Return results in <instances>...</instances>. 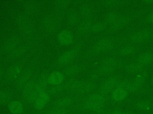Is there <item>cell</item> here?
<instances>
[{
	"mask_svg": "<svg viewBox=\"0 0 153 114\" xmlns=\"http://www.w3.org/2000/svg\"><path fill=\"white\" fill-rule=\"evenodd\" d=\"M105 99V95L100 93H93L85 99L84 104L87 109L100 112L103 109Z\"/></svg>",
	"mask_w": 153,
	"mask_h": 114,
	"instance_id": "obj_1",
	"label": "cell"
},
{
	"mask_svg": "<svg viewBox=\"0 0 153 114\" xmlns=\"http://www.w3.org/2000/svg\"><path fill=\"white\" fill-rule=\"evenodd\" d=\"M36 83L33 80H30L24 86L23 93L27 99L30 102H33L36 100L38 95L36 91Z\"/></svg>",
	"mask_w": 153,
	"mask_h": 114,
	"instance_id": "obj_2",
	"label": "cell"
},
{
	"mask_svg": "<svg viewBox=\"0 0 153 114\" xmlns=\"http://www.w3.org/2000/svg\"><path fill=\"white\" fill-rule=\"evenodd\" d=\"M57 18L52 14L45 15L42 20V25L44 29L48 31H53L56 29L58 26Z\"/></svg>",
	"mask_w": 153,
	"mask_h": 114,
	"instance_id": "obj_3",
	"label": "cell"
},
{
	"mask_svg": "<svg viewBox=\"0 0 153 114\" xmlns=\"http://www.w3.org/2000/svg\"><path fill=\"white\" fill-rule=\"evenodd\" d=\"M118 80H118L117 78L113 77L107 78L101 86L100 93L103 95H106L110 91L115 89L117 87Z\"/></svg>",
	"mask_w": 153,
	"mask_h": 114,
	"instance_id": "obj_4",
	"label": "cell"
},
{
	"mask_svg": "<svg viewBox=\"0 0 153 114\" xmlns=\"http://www.w3.org/2000/svg\"><path fill=\"white\" fill-rule=\"evenodd\" d=\"M128 92L119 88H115L111 93L112 99L116 102H120L124 100L128 96Z\"/></svg>",
	"mask_w": 153,
	"mask_h": 114,
	"instance_id": "obj_5",
	"label": "cell"
},
{
	"mask_svg": "<svg viewBox=\"0 0 153 114\" xmlns=\"http://www.w3.org/2000/svg\"><path fill=\"white\" fill-rule=\"evenodd\" d=\"M49 97V93L46 91L39 94L34 102L35 107L37 109L43 108L48 103Z\"/></svg>",
	"mask_w": 153,
	"mask_h": 114,
	"instance_id": "obj_6",
	"label": "cell"
},
{
	"mask_svg": "<svg viewBox=\"0 0 153 114\" xmlns=\"http://www.w3.org/2000/svg\"><path fill=\"white\" fill-rule=\"evenodd\" d=\"M115 66H116V61L114 59H106L103 62L100 69V72L102 74L111 73L114 71Z\"/></svg>",
	"mask_w": 153,
	"mask_h": 114,
	"instance_id": "obj_7",
	"label": "cell"
},
{
	"mask_svg": "<svg viewBox=\"0 0 153 114\" xmlns=\"http://www.w3.org/2000/svg\"><path fill=\"white\" fill-rule=\"evenodd\" d=\"M8 107L10 112L14 114H20L24 109L23 103L17 100L10 101L8 103Z\"/></svg>",
	"mask_w": 153,
	"mask_h": 114,
	"instance_id": "obj_8",
	"label": "cell"
},
{
	"mask_svg": "<svg viewBox=\"0 0 153 114\" xmlns=\"http://www.w3.org/2000/svg\"><path fill=\"white\" fill-rule=\"evenodd\" d=\"M72 34L68 30H63L58 34V40L62 44H69L72 42Z\"/></svg>",
	"mask_w": 153,
	"mask_h": 114,
	"instance_id": "obj_9",
	"label": "cell"
},
{
	"mask_svg": "<svg viewBox=\"0 0 153 114\" xmlns=\"http://www.w3.org/2000/svg\"><path fill=\"white\" fill-rule=\"evenodd\" d=\"M112 46V42L111 40L108 39H102L99 41L97 44L94 46V49L95 51L100 52L108 50Z\"/></svg>",
	"mask_w": 153,
	"mask_h": 114,
	"instance_id": "obj_10",
	"label": "cell"
},
{
	"mask_svg": "<svg viewBox=\"0 0 153 114\" xmlns=\"http://www.w3.org/2000/svg\"><path fill=\"white\" fill-rule=\"evenodd\" d=\"M64 78L63 74L59 71H55L50 73L48 75V80L49 83L52 84H60Z\"/></svg>",
	"mask_w": 153,
	"mask_h": 114,
	"instance_id": "obj_11",
	"label": "cell"
},
{
	"mask_svg": "<svg viewBox=\"0 0 153 114\" xmlns=\"http://www.w3.org/2000/svg\"><path fill=\"white\" fill-rule=\"evenodd\" d=\"M15 21L17 24L21 26V27L29 24V16L27 12H21L18 13L15 17Z\"/></svg>",
	"mask_w": 153,
	"mask_h": 114,
	"instance_id": "obj_12",
	"label": "cell"
},
{
	"mask_svg": "<svg viewBox=\"0 0 153 114\" xmlns=\"http://www.w3.org/2000/svg\"><path fill=\"white\" fill-rule=\"evenodd\" d=\"M77 53V50L75 49L69 50L63 53H62L58 58V62L60 63H65L69 61H70L72 58H73Z\"/></svg>",
	"mask_w": 153,
	"mask_h": 114,
	"instance_id": "obj_13",
	"label": "cell"
},
{
	"mask_svg": "<svg viewBox=\"0 0 153 114\" xmlns=\"http://www.w3.org/2000/svg\"><path fill=\"white\" fill-rule=\"evenodd\" d=\"M149 37V33L146 31H142L134 34L131 37V40L134 43H140L146 40Z\"/></svg>",
	"mask_w": 153,
	"mask_h": 114,
	"instance_id": "obj_14",
	"label": "cell"
},
{
	"mask_svg": "<svg viewBox=\"0 0 153 114\" xmlns=\"http://www.w3.org/2000/svg\"><path fill=\"white\" fill-rule=\"evenodd\" d=\"M72 102V99L69 96H64L59 98L55 102V106L63 107L65 108L66 107L69 106Z\"/></svg>",
	"mask_w": 153,
	"mask_h": 114,
	"instance_id": "obj_15",
	"label": "cell"
},
{
	"mask_svg": "<svg viewBox=\"0 0 153 114\" xmlns=\"http://www.w3.org/2000/svg\"><path fill=\"white\" fill-rule=\"evenodd\" d=\"M152 60V55L148 52L142 54L138 58L137 62L142 66L148 65Z\"/></svg>",
	"mask_w": 153,
	"mask_h": 114,
	"instance_id": "obj_16",
	"label": "cell"
},
{
	"mask_svg": "<svg viewBox=\"0 0 153 114\" xmlns=\"http://www.w3.org/2000/svg\"><path fill=\"white\" fill-rule=\"evenodd\" d=\"M18 39L15 36H11L8 37L4 42L3 46L6 49H13L17 46Z\"/></svg>",
	"mask_w": 153,
	"mask_h": 114,
	"instance_id": "obj_17",
	"label": "cell"
},
{
	"mask_svg": "<svg viewBox=\"0 0 153 114\" xmlns=\"http://www.w3.org/2000/svg\"><path fill=\"white\" fill-rule=\"evenodd\" d=\"M82 81L81 80L72 78L69 80L65 84V87L69 90H78L79 87L80 86Z\"/></svg>",
	"mask_w": 153,
	"mask_h": 114,
	"instance_id": "obj_18",
	"label": "cell"
},
{
	"mask_svg": "<svg viewBox=\"0 0 153 114\" xmlns=\"http://www.w3.org/2000/svg\"><path fill=\"white\" fill-rule=\"evenodd\" d=\"M144 81V77L143 75L139 74L136 75L134 79V81L131 83L132 91L138 90L140 86L142 85Z\"/></svg>",
	"mask_w": 153,
	"mask_h": 114,
	"instance_id": "obj_19",
	"label": "cell"
},
{
	"mask_svg": "<svg viewBox=\"0 0 153 114\" xmlns=\"http://www.w3.org/2000/svg\"><path fill=\"white\" fill-rule=\"evenodd\" d=\"M94 88V84L91 82L82 81L78 91L80 93H88Z\"/></svg>",
	"mask_w": 153,
	"mask_h": 114,
	"instance_id": "obj_20",
	"label": "cell"
},
{
	"mask_svg": "<svg viewBox=\"0 0 153 114\" xmlns=\"http://www.w3.org/2000/svg\"><path fill=\"white\" fill-rule=\"evenodd\" d=\"M22 67L19 65H15L11 66L8 72V76L10 78H15L20 73Z\"/></svg>",
	"mask_w": 153,
	"mask_h": 114,
	"instance_id": "obj_21",
	"label": "cell"
},
{
	"mask_svg": "<svg viewBox=\"0 0 153 114\" xmlns=\"http://www.w3.org/2000/svg\"><path fill=\"white\" fill-rule=\"evenodd\" d=\"M116 88H121L127 91V92L132 91V86L131 83L127 81H123V80H118Z\"/></svg>",
	"mask_w": 153,
	"mask_h": 114,
	"instance_id": "obj_22",
	"label": "cell"
},
{
	"mask_svg": "<svg viewBox=\"0 0 153 114\" xmlns=\"http://www.w3.org/2000/svg\"><path fill=\"white\" fill-rule=\"evenodd\" d=\"M31 75H32V72L30 71H26L25 72L23 73L18 80L19 85H20V86L25 85L27 82L29 81Z\"/></svg>",
	"mask_w": 153,
	"mask_h": 114,
	"instance_id": "obj_23",
	"label": "cell"
},
{
	"mask_svg": "<svg viewBox=\"0 0 153 114\" xmlns=\"http://www.w3.org/2000/svg\"><path fill=\"white\" fill-rule=\"evenodd\" d=\"M10 98V93L7 90L0 89V103L5 104L7 103Z\"/></svg>",
	"mask_w": 153,
	"mask_h": 114,
	"instance_id": "obj_24",
	"label": "cell"
},
{
	"mask_svg": "<svg viewBox=\"0 0 153 114\" xmlns=\"http://www.w3.org/2000/svg\"><path fill=\"white\" fill-rule=\"evenodd\" d=\"M68 110L66 108L54 106L48 110V114H67Z\"/></svg>",
	"mask_w": 153,
	"mask_h": 114,
	"instance_id": "obj_25",
	"label": "cell"
},
{
	"mask_svg": "<svg viewBox=\"0 0 153 114\" xmlns=\"http://www.w3.org/2000/svg\"><path fill=\"white\" fill-rule=\"evenodd\" d=\"M68 21L71 24H76L79 23V17L75 12H72L69 14L68 16Z\"/></svg>",
	"mask_w": 153,
	"mask_h": 114,
	"instance_id": "obj_26",
	"label": "cell"
},
{
	"mask_svg": "<svg viewBox=\"0 0 153 114\" xmlns=\"http://www.w3.org/2000/svg\"><path fill=\"white\" fill-rule=\"evenodd\" d=\"M69 5L68 1L66 0H57L54 2V7L59 10L66 9Z\"/></svg>",
	"mask_w": 153,
	"mask_h": 114,
	"instance_id": "obj_27",
	"label": "cell"
},
{
	"mask_svg": "<svg viewBox=\"0 0 153 114\" xmlns=\"http://www.w3.org/2000/svg\"><path fill=\"white\" fill-rule=\"evenodd\" d=\"M25 9L27 10V13L35 11L37 8L36 4L33 1H26L24 5Z\"/></svg>",
	"mask_w": 153,
	"mask_h": 114,
	"instance_id": "obj_28",
	"label": "cell"
},
{
	"mask_svg": "<svg viewBox=\"0 0 153 114\" xmlns=\"http://www.w3.org/2000/svg\"><path fill=\"white\" fill-rule=\"evenodd\" d=\"M48 83H49V80H48V75L47 74H44L39 76L37 84L45 87V86H46Z\"/></svg>",
	"mask_w": 153,
	"mask_h": 114,
	"instance_id": "obj_29",
	"label": "cell"
},
{
	"mask_svg": "<svg viewBox=\"0 0 153 114\" xmlns=\"http://www.w3.org/2000/svg\"><path fill=\"white\" fill-rule=\"evenodd\" d=\"M79 71V66L77 65L73 64L68 66L66 69L65 72L68 75H72L75 74Z\"/></svg>",
	"mask_w": 153,
	"mask_h": 114,
	"instance_id": "obj_30",
	"label": "cell"
},
{
	"mask_svg": "<svg viewBox=\"0 0 153 114\" xmlns=\"http://www.w3.org/2000/svg\"><path fill=\"white\" fill-rule=\"evenodd\" d=\"M136 50L133 46H127L123 48L120 51V53L123 55H129L135 52Z\"/></svg>",
	"mask_w": 153,
	"mask_h": 114,
	"instance_id": "obj_31",
	"label": "cell"
},
{
	"mask_svg": "<svg viewBox=\"0 0 153 114\" xmlns=\"http://www.w3.org/2000/svg\"><path fill=\"white\" fill-rule=\"evenodd\" d=\"M142 67V66L139 64H138V62L133 63L130 64L127 66V71L130 72H136L139 71L141 69Z\"/></svg>",
	"mask_w": 153,
	"mask_h": 114,
	"instance_id": "obj_32",
	"label": "cell"
},
{
	"mask_svg": "<svg viewBox=\"0 0 153 114\" xmlns=\"http://www.w3.org/2000/svg\"><path fill=\"white\" fill-rule=\"evenodd\" d=\"M92 24L90 21H84L79 23V29L81 31H87L91 28Z\"/></svg>",
	"mask_w": 153,
	"mask_h": 114,
	"instance_id": "obj_33",
	"label": "cell"
},
{
	"mask_svg": "<svg viewBox=\"0 0 153 114\" xmlns=\"http://www.w3.org/2000/svg\"><path fill=\"white\" fill-rule=\"evenodd\" d=\"M63 88H65V84H56L51 87L49 90V93L51 94H56L61 91Z\"/></svg>",
	"mask_w": 153,
	"mask_h": 114,
	"instance_id": "obj_34",
	"label": "cell"
},
{
	"mask_svg": "<svg viewBox=\"0 0 153 114\" xmlns=\"http://www.w3.org/2000/svg\"><path fill=\"white\" fill-rule=\"evenodd\" d=\"M137 107L139 109L143 111H150L151 107L150 104L145 102H140L137 104Z\"/></svg>",
	"mask_w": 153,
	"mask_h": 114,
	"instance_id": "obj_35",
	"label": "cell"
},
{
	"mask_svg": "<svg viewBox=\"0 0 153 114\" xmlns=\"http://www.w3.org/2000/svg\"><path fill=\"white\" fill-rule=\"evenodd\" d=\"M104 27V25L102 23H96L91 26V30L94 31H98L102 30Z\"/></svg>",
	"mask_w": 153,
	"mask_h": 114,
	"instance_id": "obj_36",
	"label": "cell"
},
{
	"mask_svg": "<svg viewBox=\"0 0 153 114\" xmlns=\"http://www.w3.org/2000/svg\"><path fill=\"white\" fill-rule=\"evenodd\" d=\"M119 18V17H118L117 15H116L115 14H113V13H110L108 14V19L112 22H115Z\"/></svg>",
	"mask_w": 153,
	"mask_h": 114,
	"instance_id": "obj_37",
	"label": "cell"
},
{
	"mask_svg": "<svg viewBox=\"0 0 153 114\" xmlns=\"http://www.w3.org/2000/svg\"><path fill=\"white\" fill-rule=\"evenodd\" d=\"M90 8L89 7H88V6H84V7H83L82 8V9H81V11H82V12L83 13V14H88L89 12H90Z\"/></svg>",
	"mask_w": 153,
	"mask_h": 114,
	"instance_id": "obj_38",
	"label": "cell"
},
{
	"mask_svg": "<svg viewBox=\"0 0 153 114\" xmlns=\"http://www.w3.org/2000/svg\"><path fill=\"white\" fill-rule=\"evenodd\" d=\"M112 114H128V113H126V112H123L121 110H116L112 112Z\"/></svg>",
	"mask_w": 153,
	"mask_h": 114,
	"instance_id": "obj_39",
	"label": "cell"
},
{
	"mask_svg": "<svg viewBox=\"0 0 153 114\" xmlns=\"http://www.w3.org/2000/svg\"><path fill=\"white\" fill-rule=\"evenodd\" d=\"M148 20H149L150 22H151L152 23H153V12H152V13L149 15V17H148Z\"/></svg>",
	"mask_w": 153,
	"mask_h": 114,
	"instance_id": "obj_40",
	"label": "cell"
},
{
	"mask_svg": "<svg viewBox=\"0 0 153 114\" xmlns=\"http://www.w3.org/2000/svg\"><path fill=\"white\" fill-rule=\"evenodd\" d=\"M2 74H3V71L1 69H0V78L2 76Z\"/></svg>",
	"mask_w": 153,
	"mask_h": 114,
	"instance_id": "obj_41",
	"label": "cell"
},
{
	"mask_svg": "<svg viewBox=\"0 0 153 114\" xmlns=\"http://www.w3.org/2000/svg\"><path fill=\"white\" fill-rule=\"evenodd\" d=\"M128 114H134V113H128Z\"/></svg>",
	"mask_w": 153,
	"mask_h": 114,
	"instance_id": "obj_42",
	"label": "cell"
},
{
	"mask_svg": "<svg viewBox=\"0 0 153 114\" xmlns=\"http://www.w3.org/2000/svg\"><path fill=\"white\" fill-rule=\"evenodd\" d=\"M152 83H153V78H152Z\"/></svg>",
	"mask_w": 153,
	"mask_h": 114,
	"instance_id": "obj_43",
	"label": "cell"
}]
</instances>
